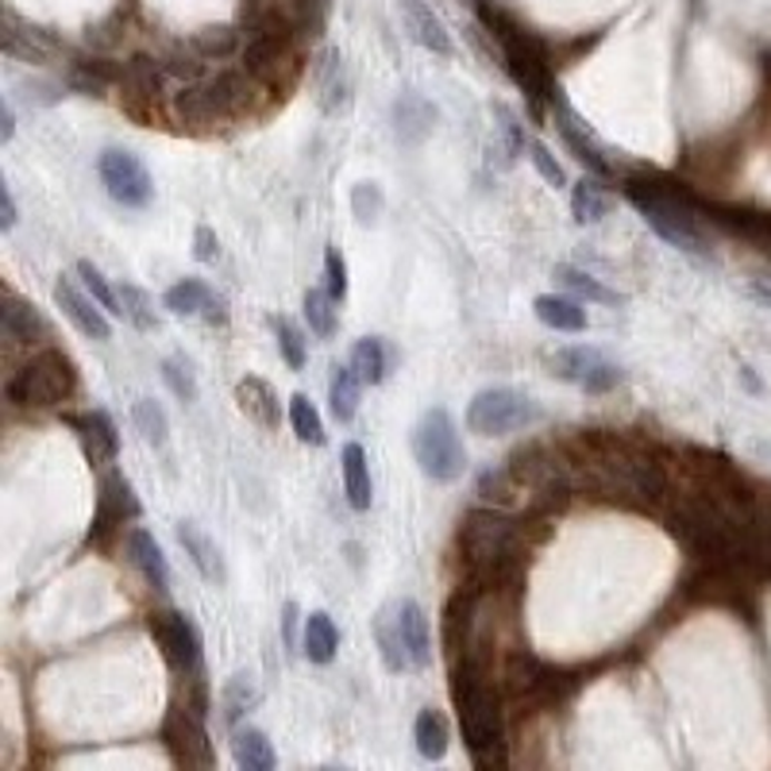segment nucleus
I'll return each mask as SVG.
<instances>
[{
    "label": "nucleus",
    "instance_id": "nucleus-26",
    "mask_svg": "<svg viewBox=\"0 0 771 771\" xmlns=\"http://www.w3.org/2000/svg\"><path fill=\"white\" fill-rule=\"evenodd\" d=\"M393 124H398V136L406 139V144H421L436 124V108L424 97L406 94L393 105Z\"/></svg>",
    "mask_w": 771,
    "mask_h": 771
},
{
    "label": "nucleus",
    "instance_id": "nucleus-10",
    "mask_svg": "<svg viewBox=\"0 0 771 771\" xmlns=\"http://www.w3.org/2000/svg\"><path fill=\"white\" fill-rule=\"evenodd\" d=\"M498 36H501V47H506L509 78H514L533 100H552V97H556V86H552L548 55H544V47L536 43V39L525 36V31H517V28L498 31Z\"/></svg>",
    "mask_w": 771,
    "mask_h": 771
},
{
    "label": "nucleus",
    "instance_id": "nucleus-36",
    "mask_svg": "<svg viewBox=\"0 0 771 771\" xmlns=\"http://www.w3.org/2000/svg\"><path fill=\"white\" fill-rule=\"evenodd\" d=\"M163 70L166 66H158L155 58L136 55L128 66H124L120 86L128 89V97H136V100H155L158 94H163Z\"/></svg>",
    "mask_w": 771,
    "mask_h": 771
},
{
    "label": "nucleus",
    "instance_id": "nucleus-38",
    "mask_svg": "<svg viewBox=\"0 0 771 771\" xmlns=\"http://www.w3.org/2000/svg\"><path fill=\"white\" fill-rule=\"evenodd\" d=\"M413 741H417V752H421L424 760H443V752H448V718L440 714V710H421L417 714V725H413Z\"/></svg>",
    "mask_w": 771,
    "mask_h": 771
},
{
    "label": "nucleus",
    "instance_id": "nucleus-6",
    "mask_svg": "<svg viewBox=\"0 0 771 771\" xmlns=\"http://www.w3.org/2000/svg\"><path fill=\"white\" fill-rule=\"evenodd\" d=\"M413 459L432 482H456L467 467V451L448 409H429L413 429Z\"/></svg>",
    "mask_w": 771,
    "mask_h": 771
},
{
    "label": "nucleus",
    "instance_id": "nucleus-50",
    "mask_svg": "<svg viewBox=\"0 0 771 771\" xmlns=\"http://www.w3.org/2000/svg\"><path fill=\"white\" fill-rule=\"evenodd\" d=\"M271 324H274V336H279V348H282V355H286V363L293 371H301V367H305V336H301V329L290 316H274Z\"/></svg>",
    "mask_w": 771,
    "mask_h": 771
},
{
    "label": "nucleus",
    "instance_id": "nucleus-54",
    "mask_svg": "<svg viewBox=\"0 0 771 771\" xmlns=\"http://www.w3.org/2000/svg\"><path fill=\"white\" fill-rule=\"evenodd\" d=\"M324 286H329V293L336 301L348 297V263H343V255L336 247H329V255H324Z\"/></svg>",
    "mask_w": 771,
    "mask_h": 771
},
{
    "label": "nucleus",
    "instance_id": "nucleus-57",
    "mask_svg": "<svg viewBox=\"0 0 771 771\" xmlns=\"http://www.w3.org/2000/svg\"><path fill=\"white\" fill-rule=\"evenodd\" d=\"M0 224H4V232L16 224V197H12V189H8V186H4V221H0Z\"/></svg>",
    "mask_w": 771,
    "mask_h": 771
},
{
    "label": "nucleus",
    "instance_id": "nucleus-53",
    "mask_svg": "<svg viewBox=\"0 0 771 771\" xmlns=\"http://www.w3.org/2000/svg\"><path fill=\"white\" fill-rule=\"evenodd\" d=\"M351 208H355L359 224H374L382 213V193L379 186H371V182H363V186H355V193H351Z\"/></svg>",
    "mask_w": 771,
    "mask_h": 771
},
{
    "label": "nucleus",
    "instance_id": "nucleus-19",
    "mask_svg": "<svg viewBox=\"0 0 771 771\" xmlns=\"http://www.w3.org/2000/svg\"><path fill=\"white\" fill-rule=\"evenodd\" d=\"M0 321H4L8 343H23V348H31V343H43L50 336L47 321L36 313V305H28L23 297H16L12 290L4 293V309H0Z\"/></svg>",
    "mask_w": 771,
    "mask_h": 771
},
{
    "label": "nucleus",
    "instance_id": "nucleus-59",
    "mask_svg": "<svg viewBox=\"0 0 771 771\" xmlns=\"http://www.w3.org/2000/svg\"><path fill=\"white\" fill-rule=\"evenodd\" d=\"M12 131H16V120H12V105H8V100H4V131H0V136H4V144H8V139H12Z\"/></svg>",
    "mask_w": 771,
    "mask_h": 771
},
{
    "label": "nucleus",
    "instance_id": "nucleus-2",
    "mask_svg": "<svg viewBox=\"0 0 771 771\" xmlns=\"http://www.w3.org/2000/svg\"><path fill=\"white\" fill-rule=\"evenodd\" d=\"M459 552H463L467 575L482 591H498V586H514L525 567L521 536H517L514 521L498 509H471L459 529Z\"/></svg>",
    "mask_w": 771,
    "mask_h": 771
},
{
    "label": "nucleus",
    "instance_id": "nucleus-29",
    "mask_svg": "<svg viewBox=\"0 0 771 771\" xmlns=\"http://www.w3.org/2000/svg\"><path fill=\"white\" fill-rule=\"evenodd\" d=\"M301 648L313 664H332L336 660V648H340V633L332 625V617L324 609L305 617V633H301Z\"/></svg>",
    "mask_w": 771,
    "mask_h": 771
},
{
    "label": "nucleus",
    "instance_id": "nucleus-56",
    "mask_svg": "<svg viewBox=\"0 0 771 771\" xmlns=\"http://www.w3.org/2000/svg\"><path fill=\"white\" fill-rule=\"evenodd\" d=\"M201 316H205L208 324H228V305H224V297H216V293H213V297H208V305H205V313H201Z\"/></svg>",
    "mask_w": 771,
    "mask_h": 771
},
{
    "label": "nucleus",
    "instance_id": "nucleus-52",
    "mask_svg": "<svg viewBox=\"0 0 771 771\" xmlns=\"http://www.w3.org/2000/svg\"><path fill=\"white\" fill-rule=\"evenodd\" d=\"M525 150H529L533 166H536V170H540V178L548 182V186H556V189H559V186H567V174H564V166L556 163V155H552V150L544 147L540 139H529V147H525Z\"/></svg>",
    "mask_w": 771,
    "mask_h": 771
},
{
    "label": "nucleus",
    "instance_id": "nucleus-5",
    "mask_svg": "<svg viewBox=\"0 0 771 771\" xmlns=\"http://www.w3.org/2000/svg\"><path fill=\"white\" fill-rule=\"evenodd\" d=\"M625 193L660 240H667L672 247L686 251V255H706L710 251V240H706V232H702V224L694 221L691 208L679 197H672L667 189L648 186V182H628Z\"/></svg>",
    "mask_w": 771,
    "mask_h": 771
},
{
    "label": "nucleus",
    "instance_id": "nucleus-33",
    "mask_svg": "<svg viewBox=\"0 0 771 771\" xmlns=\"http://www.w3.org/2000/svg\"><path fill=\"white\" fill-rule=\"evenodd\" d=\"M536 316L556 332H583L586 329V309L572 297H556V293H540L533 301Z\"/></svg>",
    "mask_w": 771,
    "mask_h": 771
},
{
    "label": "nucleus",
    "instance_id": "nucleus-31",
    "mask_svg": "<svg viewBox=\"0 0 771 771\" xmlns=\"http://www.w3.org/2000/svg\"><path fill=\"white\" fill-rule=\"evenodd\" d=\"M279 62H282V39L279 31H255L251 36L247 50H243V70L258 81H271L279 74Z\"/></svg>",
    "mask_w": 771,
    "mask_h": 771
},
{
    "label": "nucleus",
    "instance_id": "nucleus-49",
    "mask_svg": "<svg viewBox=\"0 0 771 771\" xmlns=\"http://www.w3.org/2000/svg\"><path fill=\"white\" fill-rule=\"evenodd\" d=\"M116 74L108 70L105 62H81L70 70V86L78 89V94H89V97H100L108 86H113Z\"/></svg>",
    "mask_w": 771,
    "mask_h": 771
},
{
    "label": "nucleus",
    "instance_id": "nucleus-21",
    "mask_svg": "<svg viewBox=\"0 0 771 771\" xmlns=\"http://www.w3.org/2000/svg\"><path fill=\"white\" fill-rule=\"evenodd\" d=\"M236 401L240 409L251 417V421L258 424V429H279L282 424V406H279V393H274V386L266 379H255V374H247V379H240L236 386Z\"/></svg>",
    "mask_w": 771,
    "mask_h": 771
},
{
    "label": "nucleus",
    "instance_id": "nucleus-43",
    "mask_svg": "<svg viewBox=\"0 0 771 771\" xmlns=\"http://www.w3.org/2000/svg\"><path fill=\"white\" fill-rule=\"evenodd\" d=\"M290 421H293V432H297L301 443H313V448H321L329 436H324V424H321V413H316V406L305 398V393H293L290 398Z\"/></svg>",
    "mask_w": 771,
    "mask_h": 771
},
{
    "label": "nucleus",
    "instance_id": "nucleus-9",
    "mask_svg": "<svg viewBox=\"0 0 771 771\" xmlns=\"http://www.w3.org/2000/svg\"><path fill=\"white\" fill-rule=\"evenodd\" d=\"M97 174H100V182H105L108 197L124 208H144L150 201V193H155V182H150L147 166L139 163L131 150H120V147L100 150Z\"/></svg>",
    "mask_w": 771,
    "mask_h": 771
},
{
    "label": "nucleus",
    "instance_id": "nucleus-42",
    "mask_svg": "<svg viewBox=\"0 0 771 771\" xmlns=\"http://www.w3.org/2000/svg\"><path fill=\"white\" fill-rule=\"evenodd\" d=\"M208 297H213V290L205 286V282H197V279H186V282H178V286H170L166 290V309H170L174 316H201L205 313V305H208Z\"/></svg>",
    "mask_w": 771,
    "mask_h": 771
},
{
    "label": "nucleus",
    "instance_id": "nucleus-32",
    "mask_svg": "<svg viewBox=\"0 0 771 771\" xmlns=\"http://www.w3.org/2000/svg\"><path fill=\"white\" fill-rule=\"evenodd\" d=\"M548 686H552L548 672L536 664L529 652H521V656H514L506 664V694H514V699H536V694H544Z\"/></svg>",
    "mask_w": 771,
    "mask_h": 771
},
{
    "label": "nucleus",
    "instance_id": "nucleus-47",
    "mask_svg": "<svg viewBox=\"0 0 771 771\" xmlns=\"http://www.w3.org/2000/svg\"><path fill=\"white\" fill-rule=\"evenodd\" d=\"M189 43L201 58H205V62H221V58H228L232 50H236V31L232 28H201Z\"/></svg>",
    "mask_w": 771,
    "mask_h": 771
},
{
    "label": "nucleus",
    "instance_id": "nucleus-20",
    "mask_svg": "<svg viewBox=\"0 0 771 771\" xmlns=\"http://www.w3.org/2000/svg\"><path fill=\"white\" fill-rule=\"evenodd\" d=\"M398 622H401V636H406L409 664H413L417 672L432 667V633H429V617H424L421 602L401 598L398 602Z\"/></svg>",
    "mask_w": 771,
    "mask_h": 771
},
{
    "label": "nucleus",
    "instance_id": "nucleus-41",
    "mask_svg": "<svg viewBox=\"0 0 771 771\" xmlns=\"http://www.w3.org/2000/svg\"><path fill=\"white\" fill-rule=\"evenodd\" d=\"M336 305L340 301L332 297L329 286H313L305 293V321H309V332L321 340H329L332 332H336Z\"/></svg>",
    "mask_w": 771,
    "mask_h": 771
},
{
    "label": "nucleus",
    "instance_id": "nucleus-35",
    "mask_svg": "<svg viewBox=\"0 0 771 771\" xmlns=\"http://www.w3.org/2000/svg\"><path fill=\"white\" fill-rule=\"evenodd\" d=\"M552 279H556L564 290H572L575 297H583V301H598V305H622V301H625L617 290L602 286L594 274L578 271V266H572V263H559L556 271H552Z\"/></svg>",
    "mask_w": 771,
    "mask_h": 771
},
{
    "label": "nucleus",
    "instance_id": "nucleus-14",
    "mask_svg": "<svg viewBox=\"0 0 771 771\" xmlns=\"http://www.w3.org/2000/svg\"><path fill=\"white\" fill-rule=\"evenodd\" d=\"M552 105H556V128H559V136H564V144L572 147V155L586 166V170L598 174V178H609V174H614V166L606 163V155H602L598 139L591 136V128H586L572 108H567V100L559 97V89H556V97H552Z\"/></svg>",
    "mask_w": 771,
    "mask_h": 771
},
{
    "label": "nucleus",
    "instance_id": "nucleus-7",
    "mask_svg": "<svg viewBox=\"0 0 771 771\" xmlns=\"http://www.w3.org/2000/svg\"><path fill=\"white\" fill-rule=\"evenodd\" d=\"M536 421V406L529 401V393L514 390V386H494V390H482L471 398L467 406V429L479 436H506L517 432L525 424Z\"/></svg>",
    "mask_w": 771,
    "mask_h": 771
},
{
    "label": "nucleus",
    "instance_id": "nucleus-39",
    "mask_svg": "<svg viewBox=\"0 0 771 771\" xmlns=\"http://www.w3.org/2000/svg\"><path fill=\"white\" fill-rule=\"evenodd\" d=\"M494 120H498V124H494V131H498V144H494V150L501 155V166H509L525 147H529V139H525L517 113L509 105H501V100H494Z\"/></svg>",
    "mask_w": 771,
    "mask_h": 771
},
{
    "label": "nucleus",
    "instance_id": "nucleus-28",
    "mask_svg": "<svg viewBox=\"0 0 771 771\" xmlns=\"http://www.w3.org/2000/svg\"><path fill=\"white\" fill-rule=\"evenodd\" d=\"M316 94H321L324 113H340L348 105V70H343L340 50H324L321 66H316Z\"/></svg>",
    "mask_w": 771,
    "mask_h": 771
},
{
    "label": "nucleus",
    "instance_id": "nucleus-22",
    "mask_svg": "<svg viewBox=\"0 0 771 771\" xmlns=\"http://www.w3.org/2000/svg\"><path fill=\"white\" fill-rule=\"evenodd\" d=\"M4 55L8 58H20V62H47L50 55L58 50L55 39L47 36L43 28H31V23H20L12 12L4 16Z\"/></svg>",
    "mask_w": 771,
    "mask_h": 771
},
{
    "label": "nucleus",
    "instance_id": "nucleus-13",
    "mask_svg": "<svg viewBox=\"0 0 771 771\" xmlns=\"http://www.w3.org/2000/svg\"><path fill=\"white\" fill-rule=\"evenodd\" d=\"M55 301H58V309L70 316V324L81 332V336H89V340L113 336V324H108V313L100 309V301L89 290L81 293L70 274H62V279L55 282Z\"/></svg>",
    "mask_w": 771,
    "mask_h": 771
},
{
    "label": "nucleus",
    "instance_id": "nucleus-24",
    "mask_svg": "<svg viewBox=\"0 0 771 771\" xmlns=\"http://www.w3.org/2000/svg\"><path fill=\"white\" fill-rule=\"evenodd\" d=\"M343 490H348L351 509H371V467H367L363 443H343Z\"/></svg>",
    "mask_w": 771,
    "mask_h": 771
},
{
    "label": "nucleus",
    "instance_id": "nucleus-40",
    "mask_svg": "<svg viewBox=\"0 0 771 771\" xmlns=\"http://www.w3.org/2000/svg\"><path fill=\"white\" fill-rule=\"evenodd\" d=\"M258 706V686L251 683V675H232L221 691V714L228 725H240V718H247Z\"/></svg>",
    "mask_w": 771,
    "mask_h": 771
},
{
    "label": "nucleus",
    "instance_id": "nucleus-37",
    "mask_svg": "<svg viewBox=\"0 0 771 771\" xmlns=\"http://www.w3.org/2000/svg\"><path fill=\"white\" fill-rule=\"evenodd\" d=\"M614 208V197H609V189L602 186L598 178H583L575 182L572 189V213H575V224H598L602 216Z\"/></svg>",
    "mask_w": 771,
    "mask_h": 771
},
{
    "label": "nucleus",
    "instance_id": "nucleus-60",
    "mask_svg": "<svg viewBox=\"0 0 771 771\" xmlns=\"http://www.w3.org/2000/svg\"><path fill=\"white\" fill-rule=\"evenodd\" d=\"M741 379H744V386H749L752 393H760V390H764V386H760V379H757V374H752V367H741Z\"/></svg>",
    "mask_w": 771,
    "mask_h": 771
},
{
    "label": "nucleus",
    "instance_id": "nucleus-1",
    "mask_svg": "<svg viewBox=\"0 0 771 771\" xmlns=\"http://www.w3.org/2000/svg\"><path fill=\"white\" fill-rule=\"evenodd\" d=\"M451 702H456L463 744L475 764H506V718H501V694L490 679V660L459 656L451 664Z\"/></svg>",
    "mask_w": 771,
    "mask_h": 771
},
{
    "label": "nucleus",
    "instance_id": "nucleus-45",
    "mask_svg": "<svg viewBox=\"0 0 771 771\" xmlns=\"http://www.w3.org/2000/svg\"><path fill=\"white\" fill-rule=\"evenodd\" d=\"M131 421H136V429L147 443H155V448H163L166 443V432L170 429H166V413L158 409V401L139 398L136 406H131Z\"/></svg>",
    "mask_w": 771,
    "mask_h": 771
},
{
    "label": "nucleus",
    "instance_id": "nucleus-48",
    "mask_svg": "<svg viewBox=\"0 0 771 771\" xmlns=\"http://www.w3.org/2000/svg\"><path fill=\"white\" fill-rule=\"evenodd\" d=\"M521 490L525 486L514 479L509 467H501V471H482V479H479V494L486 501H494V506H514Z\"/></svg>",
    "mask_w": 771,
    "mask_h": 771
},
{
    "label": "nucleus",
    "instance_id": "nucleus-15",
    "mask_svg": "<svg viewBox=\"0 0 771 771\" xmlns=\"http://www.w3.org/2000/svg\"><path fill=\"white\" fill-rule=\"evenodd\" d=\"M66 424H70L74 432H78L81 448H86L89 463H113L116 451H120V436H116V424L108 413H100V409H94V413H81V417H66Z\"/></svg>",
    "mask_w": 771,
    "mask_h": 771
},
{
    "label": "nucleus",
    "instance_id": "nucleus-44",
    "mask_svg": "<svg viewBox=\"0 0 771 771\" xmlns=\"http://www.w3.org/2000/svg\"><path fill=\"white\" fill-rule=\"evenodd\" d=\"M120 305H124V321H131L139 332H155L158 329V316H155V305H150V297L139 286H131V282H120Z\"/></svg>",
    "mask_w": 771,
    "mask_h": 771
},
{
    "label": "nucleus",
    "instance_id": "nucleus-58",
    "mask_svg": "<svg viewBox=\"0 0 771 771\" xmlns=\"http://www.w3.org/2000/svg\"><path fill=\"white\" fill-rule=\"evenodd\" d=\"M282 625H286V644L293 648V625H297V606H293V602H286V622Z\"/></svg>",
    "mask_w": 771,
    "mask_h": 771
},
{
    "label": "nucleus",
    "instance_id": "nucleus-55",
    "mask_svg": "<svg viewBox=\"0 0 771 771\" xmlns=\"http://www.w3.org/2000/svg\"><path fill=\"white\" fill-rule=\"evenodd\" d=\"M216 255H221V243H216V232L201 224V228H197V258H201V263H213Z\"/></svg>",
    "mask_w": 771,
    "mask_h": 771
},
{
    "label": "nucleus",
    "instance_id": "nucleus-12",
    "mask_svg": "<svg viewBox=\"0 0 771 771\" xmlns=\"http://www.w3.org/2000/svg\"><path fill=\"white\" fill-rule=\"evenodd\" d=\"M552 374L564 382L583 386L586 393H606L622 382V367L614 359H606L598 348H564L552 355Z\"/></svg>",
    "mask_w": 771,
    "mask_h": 771
},
{
    "label": "nucleus",
    "instance_id": "nucleus-23",
    "mask_svg": "<svg viewBox=\"0 0 771 771\" xmlns=\"http://www.w3.org/2000/svg\"><path fill=\"white\" fill-rule=\"evenodd\" d=\"M374 641H379V652H382V664L390 672H406L409 664V652H406V636H401V622H398V602H386L374 617Z\"/></svg>",
    "mask_w": 771,
    "mask_h": 771
},
{
    "label": "nucleus",
    "instance_id": "nucleus-4",
    "mask_svg": "<svg viewBox=\"0 0 771 771\" xmlns=\"http://www.w3.org/2000/svg\"><path fill=\"white\" fill-rule=\"evenodd\" d=\"M74 390H78V371H74L70 355H62L58 348L31 355L23 367H16L4 386L8 401L23 409H50L70 398Z\"/></svg>",
    "mask_w": 771,
    "mask_h": 771
},
{
    "label": "nucleus",
    "instance_id": "nucleus-8",
    "mask_svg": "<svg viewBox=\"0 0 771 771\" xmlns=\"http://www.w3.org/2000/svg\"><path fill=\"white\" fill-rule=\"evenodd\" d=\"M150 636L163 648L166 664L174 667L182 679L205 672V652H201V633L178 609H155L150 614Z\"/></svg>",
    "mask_w": 771,
    "mask_h": 771
},
{
    "label": "nucleus",
    "instance_id": "nucleus-27",
    "mask_svg": "<svg viewBox=\"0 0 771 771\" xmlns=\"http://www.w3.org/2000/svg\"><path fill=\"white\" fill-rule=\"evenodd\" d=\"M232 752H236V764L247 771H271L279 760H274V749L266 741L263 729L251 725H232Z\"/></svg>",
    "mask_w": 771,
    "mask_h": 771
},
{
    "label": "nucleus",
    "instance_id": "nucleus-34",
    "mask_svg": "<svg viewBox=\"0 0 771 771\" xmlns=\"http://www.w3.org/2000/svg\"><path fill=\"white\" fill-rule=\"evenodd\" d=\"M359 390H363V379L355 374V367L340 363L336 371H332V382H329L332 417H336L340 424L355 421V413H359Z\"/></svg>",
    "mask_w": 771,
    "mask_h": 771
},
{
    "label": "nucleus",
    "instance_id": "nucleus-11",
    "mask_svg": "<svg viewBox=\"0 0 771 771\" xmlns=\"http://www.w3.org/2000/svg\"><path fill=\"white\" fill-rule=\"evenodd\" d=\"M163 741L170 749V760L178 768H197V771H208L216 764V752H213V741H208V729H205V718L193 714L189 706H178L170 710L163 725Z\"/></svg>",
    "mask_w": 771,
    "mask_h": 771
},
{
    "label": "nucleus",
    "instance_id": "nucleus-18",
    "mask_svg": "<svg viewBox=\"0 0 771 771\" xmlns=\"http://www.w3.org/2000/svg\"><path fill=\"white\" fill-rule=\"evenodd\" d=\"M124 548H128L131 567L147 578L150 591H158V594L170 591V567H166V556L155 544V536H150L147 529H131L128 536H124Z\"/></svg>",
    "mask_w": 771,
    "mask_h": 771
},
{
    "label": "nucleus",
    "instance_id": "nucleus-30",
    "mask_svg": "<svg viewBox=\"0 0 771 771\" xmlns=\"http://www.w3.org/2000/svg\"><path fill=\"white\" fill-rule=\"evenodd\" d=\"M348 363L355 367V374L363 379V386H379V382H386V374H390L393 355H390V348H386L382 336H367L351 348Z\"/></svg>",
    "mask_w": 771,
    "mask_h": 771
},
{
    "label": "nucleus",
    "instance_id": "nucleus-25",
    "mask_svg": "<svg viewBox=\"0 0 771 771\" xmlns=\"http://www.w3.org/2000/svg\"><path fill=\"white\" fill-rule=\"evenodd\" d=\"M178 540H182V548H186V556L193 559V567H197V572L205 575L208 583H224V578H228L221 552H216V544L208 540V536L201 533L197 525H189V521L178 525Z\"/></svg>",
    "mask_w": 771,
    "mask_h": 771
},
{
    "label": "nucleus",
    "instance_id": "nucleus-17",
    "mask_svg": "<svg viewBox=\"0 0 771 771\" xmlns=\"http://www.w3.org/2000/svg\"><path fill=\"white\" fill-rule=\"evenodd\" d=\"M398 8H401V20H406V31L424 50H432V55H440V58H448L451 50H456L451 47L448 28H443V20L432 12L429 4H424V0H398Z\"/></svg>",
    "mask_w": 771,
    "mask_h": 771
},
{
    "label": "nucleus",
    "instance_id": "nucleus-51",
    "mask_svg": "<svg viewBox=\"0 0 771 771\" xmlns=\"http://www.w3.org/2000/svg\"><path fill=\"white\" fill-rule=\"evenodd\" d=\"M163 379H166V386H170L174 398H178L182 406L197 401V379H193L189 363H182V359H166V363H163Z\"/></svg>",
    "mask_w": 771,
    "mask_h": 771
},
{
    "label": "nucleus",
    "instance_id": "nucleus-3",
    "mask_svg": "<svg viewBox=\"0 0 771 771\" xmlns=\"http://www.w3.org/2000/svg\"><path fill=\"white\" fill-rule=\"evenodd\" d=\"M251 105V74H216L208 81H186L174 94L170 116L182 128H208L240 116Z\"/></svg>",
    "mask_w": 771,
    "mask_h": 771
},
{
    "label": "nucleus",
    "instance_id": "nucleus-46",
    "mask_svg": "<svg viewBox=\"0 0 771 771\" xmlns=\"http://www.w3.org/2000/svg\"><path fill=\"white\" fill-rule=\"evenodd\" d=\"M78 279H81V286H86V290L94 293V297L100 301V309H105L108 316H124L120 293H116L113 286H108L105 274H100L97 266L89 263V258H81V263H78Z\"/></svg>",
    "mask_w": 771,
    "mask_h": 771
},
{
    "label": "nucleus",
    "instance_id": "nucleus-16",
    "mask_svg": "<svg viewBox=\"0 0 771 771\" xmlns=\"http://www.w3.org/2000/svg\"><path fill=\"white\" fill-rule=\"evenodd\" d=\"M136 517H139V498L131 490V482L120 471H108L97 486V529L136 521Z\"/></svg>",
    "mask_w": 771,
    "mask_h": 771
}]
</instances>
